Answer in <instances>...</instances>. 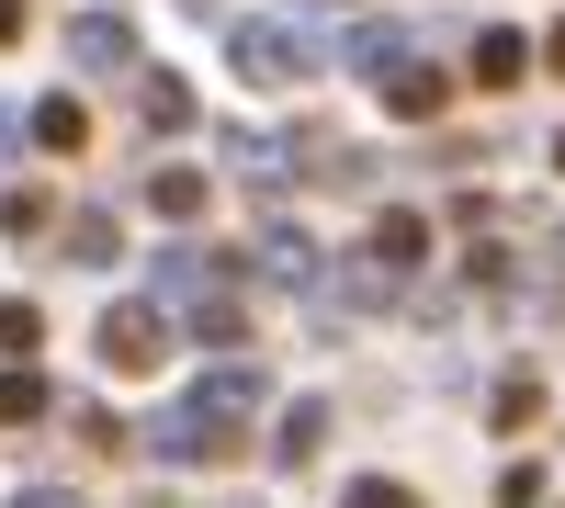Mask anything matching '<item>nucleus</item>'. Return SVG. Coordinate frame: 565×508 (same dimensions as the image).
<instances>
[{
	"instance_id": "1",
	"label": "nucleus",
	"mask_w": 565,
	"mask_h": 508,
	"mask_svg": "<svg viewBox=\"0 0 565 508\" xmlns=\"http://www.w3.org/2000/svg\"><path fill=\"white\" fill-rule=\"evenodd\" d=\"M226 68H238L249 90H295V79H317V57H306L295 23H238V34H226Z\"/></svg>"
},
{
	"instance_id": "2",
	"label": "nucleus",
	"mask_w": 565,
	"mask_h": 508,
	"mask_svg": "<svg viewBox=\"0 0 565 508\" xmlns=\"http://www.w3.org/2000/svg\"><path fill=\"white\" fill-rule=\"evenodd\" d=\"M90 350H103V374H148V361L170 350V316L136 294V305H103V328H90Z\"/></svg>"
},
{
	"instance_id": "3",
	"label": "nucleus",
	"mask_w": 565,
	"mask_h": 508,
	"mask_svg": "<svg viewBox=\"0 0 565 508\" xmlns=\"http://www.w3.org/2000/svg\"><path fill=\"white\" fill-rule=\"evenodd\" d=\"M418 260H430V215H407V204H385V215H373V238H362V271H373V283H407V271Z\"/></svg>"
},
{
	"instance_id": "4",
	"label": "nucleus",
	"mask_w": 565,
	"mask_h": 508,
	"mask_svg": "<svg viewBox=\"0 0 565 508\" xmlns=\"http://www.w3.org/2000/svg\"><path fill=\"white\" fill-rule=\"evenodd\" d=\"M68 68H79V79L136 68V12H79V23H68Z\"/></svg>"
},
{
	"instance_id": "5",
	"label": "nucleus",
	"mask_w": 565,
	"mask_h": 508,
	"mask_svg": "<svg viewBox=\"0 0 565 508\" xmlns=\"http://www.w3.org/2000/svg\"><path fill=\"white\" fill-rule=\"evenodd\" d=\"M295 170L340 181V193H373V148H362V136H340V125H306V136H295Z\"/></svg>"
},
{
	"instance_id": "6",
	"label": "nucleus",
	"mask_w": 565,
	"mask_h": 508,
	"mask_svg": "<svg viewBox=\"0 0 565 508\" xmlns=\"http://www.w3.org/2000/svg\"><path fill=\"white\" fill-rule=\"evenodd\" d=\"M215 148H226V170H238V181H260V193H271V181H295V136H249V125H226Z\"/></svg>"
},
{
	"instance_id": "7",
	"label": "nucleus",
	"mask_w": 565,
	"mask_h": 508,
	"mask_svg": "<svg viewBox=\"0 0 565 508\" xmlns=\"http://www.w3.org/2000/svg\"><path fill=\"white\" fill-rule=\"evenodd\" d=\"M260 260H271V271H282V283H295V294H317V283H328V249L306 238V226H282V215L260 226Z\"/></svg>"
},
{
	"instance_id": "8",
	"label": "nucleus",
	"mask_w": 565,
	"mask_h": 508,
	"mask_svg": "<svg viewBox=\"0 0 565 508\" xmlns=\"http://www.w3.org/2000/svg\"><path fill=\"white\" fill-rule=\"evenodd\" d=\"M57 249H68L79 271H114V249H125V215H114V204H79V215L57 226Z\"/></svg>"
},
{
	"instance_id": "9",
	"label": "nucleus",
	"mask_w": 565,
	"mask_h": 508,
	"mask_svg": "<svg viewBox=\"0 0 565 508\" xmlns=\"http://www.w3.org/2000/svg\"><path fill=\"white\" fill-rule=\"evenodd\" d=\"M532 57H543L532 34H509V23H487V34H476V90H521V68H532Z\"/></svg>"
},
{
	"instance_id": "10",
	"label": "nucleus",
	"mask_w": 565,
	"mask_h": 508,
	"mask_svg": "<svg viewBox=\"0 0 565 508\" xmlns=\"http://www.w3.org/2000/svg\"><path fill=\"white\" fill-rule=\"evenodd\" d=\"M204 204H215V181H204V170H181V159L148 170V215H159V226H193Z\"/></svg>"
},
{
	"instance_id": "11",
	"label": "nucleus",
	"mask_w": 565,
	"mask_h": 508,
	"mask_svg": "<svg viewBox=\"0 0 565 508\" xmlns=\"http://www.w3.org/2000/svg\"><path fill=\"white\" fill-rule=\"evenodd\" d=\"M317 441H328V407H317V396H295V407L271 419V464H317Z\"/></svg>"
},
{
	"instance_id": "12",
	"label": "nucleus",
	"mask_w": 565,
	"mask_h": 508,
	"mask_svg": "<svg viewBox=\"0 0 565 508\" xmlns=\"http://www.w3.org/2000/svg\"><path fill=\"white\" fill-rule=\"evenodd\" d=\"M136 114H148V136H181L193 125V90H181L170 68H136Z\"/></svg>"
},
{
	"instance_id": "13",
	"label": "nucleus",
	"mask_w": 565,
	"mask_h": 508,
	"mask_svg": "<svg viewBox=\"0 0 565 508\" xmlns=\"http://www.w3.org/2000/svg\"><path fill=\"white\" fill-rule=\"evenodd\" d=\"M351 68H362L373 90H385V79L407 68V23H351Z\"/></svg>"
},
{
	"instance_id": "14",
	"label": "nucleus",
	"mask_w": 565,
	"mask_h": 508,
	"mask_svg": "<svg viewBox=\"0 0 565 508\" xmlns=\"http://www.w3.org/2000/svg\"><path fill=\"white\" fill-rule=\"evenodd\" d=\"M385 102H396V114H407V125H430V114H441V102H452V79H441V68H418V57H407V68H396V79H385Z\"/></svg>"
},
{
	"instance_id": "15",
	"label": "nucleus",
	"mask_w": 565,
	"mask_h": 508,
	"mask_svg": "<svg viewBox=\"0 0 565 508\" xmlns=\"http://www.w3.org/2000/svg\"><path fill=\"white\" fill-rule=\"evenodd\" d=\"M45 407H57V396H45V374H23V361H12V374H0V430H34Z\"/></svg>"
},
{
	"instance_id": "16",
	"label": "nucleus",
	"mask_w": 565,
	"mask_h": 508,
	"mask_svg": "<svg viewBox=\"0 0 565 508\" xmlns=\"http://www.w3.org/2000/svg\"><path fill=\"white\" fill-rule=\"evenodd\" d=\"M34 148H57V159H68V148H90V114L68 102V90H57V102H34Z\"/></svg>"
},
{
	"instance_id": "17",
	"label": "nucleus",
	"mask_w": 565,
	"mask_h": 508,
	"mask_svg": "<svg viewBox=\"0 0 565 508\" xmlns=\"http://www.w3.org/2000/svg\"><path fill=\"white\" fill-rule=\"evenodd\" d=\"M0 226H12V238H45V226H57V204H45V181H12V193H0Z\"/></svg>"
},
{
	"instance_id": "18",
	"label": "nucleus",
	"mask_w": 565,
	"mask_h": 508,
	"mask_svg": "<svg viewBox=\"0 0 565 508\" xmlns=\"http://www.w3.org/2000/svg\"><path fill=\"white\" fill-rule=\"evenodd\" d=\"M0 350H12V361H34V350H45V305H34V294L0 305Z\"/></svg>"
},
{
	"instance_id": "19",
	"label": "nucleus",
	"mask_w": 565,
	"mask_h": 508,
	"mask_svg": "<svg viewBox=\"0 0 565 508\" xmlns=\"http://www.w3.org/2000/svg\"><path fill=\"white\" fill-rule=\"evenodd\" d=\"M487 419H498V430H532V419H543V385H532V374H509V385H498V407H487Z\"/></svg>"
},
{
	"instance_id": "20",
	"label": "nucleus",
	"mask_w": 565,
	"mask_h": 508,
	"mask_svg": "<svg viewBox=\"0 0 565 508\" xmlns=\"http://www.w3.org/2000/svg\"><path fill=\"white\" fill-rule=\"evenodd\" d=\"M340 508H418V497H407L396 475H351V497H340Z\"/></svg>"
},
{
	"instance_id": "21",
	"label": "nucleus",
	"mask_w": 565,
	"mask_h": 508,
	"mask_svg": "<svg viewBox=\"0 0 565 508\" xmlns=\"http://www.w3.org/2000/svg\"><path fill=\"white\" fill-rule=\"evenodd\" d=\"M12 508H79V486H23Z\"/></svg>"
},
{
	"instance_id": "22",
	"label": "nucleus",
	"mask_w": 565,
	"mask_h": 508,
	"mask_svg": "<svg viewBox=\"0 0 565 508\" xmlns=\"http://www.w3.org/2000/svg\"><path fill=\"white\" fill-rule=\"evenodd\" d=\"M23 23H34V12H23V0H0V45H23Z\"/></svg>"
},
{
	"instance_id": "23",
	"label": "nucleus",
	"mask_w": 565,
	"mask_h": 508,
	"mask_svg": "<svg viewBox=\"0 0 565 508\" xmlns=\"http://www.w3.org/2000/svg\"><path fill=\"white\" fill-rule=\"evenodd\" d=\"M543 68H565V23H554V34H543Z\"/></svg>"
},
{
	"instance_id": "24",
	"label": "nucleus",
	"mask_w": 565,
	"mask_h": 508,
	"mask_svg": "<svg viewBox=\"0 0 565 508\" xmlns=\"http://www.w3.org/2000/svg\"><path fill=\"white\" fill-rule=\"evenodd\" d=\"M554 170H565V136H554Z\"/></svg>"
}]
</instances>
